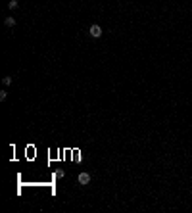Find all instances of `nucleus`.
<instances>
[{"mask_svg":"<svg viewBox=\"0 0 192 213\" xmlns=\"http://www.w3.org/2000/svg\"><path fill=\"white\" fill-rule=\"evenodd\" d=\"M89 35L92 37V39H100V37H102V27L98 25V23L90 25V27H89Z\"/></svg>","mask_w":192,"mask_h":213,"instance_id":"nucleus-1","label":"nucleus"},{"mask_svg":"<svg viewBox=\"0 0 192 213\" xmlns=\"http://www.w3.org/2000/svg\"><path fill=\"white\" fill-rule=\"evenodd\" d=\"M77 182H79L81 186H87V184L90 182V173H87V171L79 173V177H77Z\"/></svg>","mask_w":192,"mask_h":213,"instance_id":"nucleus-2","label":"nucleus"},{"mask_svg":"<svg viewBox=\"0 0 192 213\" xmlns=\"http://www.w3.org/2000/svg\"><path fill=\"white\" fill-rule=\"evenodd\" d=\"M4 25H6V27H15V17L8 15L6 19H4Z\"/></svg>","mask_w":192,"mask_h":213,"instance_id":"nucleus-3","label":"nucleus"},{"mask_svg":"<svg viewBox=\"0 0 192 213\" xmlns=\"http://www.w3.org/2000/svg\"><path fill=\"white\" fill-rule=\"evenodd\" d=\"M2 84H4V86H10V84H12V77H10V75H6V77L2 79Z\"/></svg>","mask_w":192,"mask_h":213,"instance_id":"nucleus-4","label":"nucleus"},{"mask_svg":"<svg viewBox=\"0 0 192 213\" xmlns=\"http://www.w3.org/2000/svg\"><path fill=\"white\" fill-rule=\"evenodd\" d=\"M8 8H10V10H15V8H17V0H10V2H8Z\"/></svg>","mask_w":192,"mask_h":213,"instance_id":"nucleus-5","label":"nucleus"},{"mask_svg":"<svg viewBox=\"0 0 192 213\" xmlns=\"http://www.w3.org/2000/svg\"><path fill=\"white\" fill-rule=\"evenodd\" d=\"M64 177H65V171H64V169H58V171H56V179H64Z\"/></svg>","mask_w":192,"mask_h":213,"instance_id":"nucleus-6","label":"nucleus"},{"mask_svg":"<svg viewBox=\"0 0 192 213\" xmlns=\"http://www.w3.org/2000/svg\"><path fill=\"white\" fill-rule=\"evenodd\" d=\"M6 98H8V92L6 90H0V102H4Z\"/></svg>","mask_w":192,"mask_h":213,"instance_id":"nucleus-7","label":"nucleus"}]
</instances>
